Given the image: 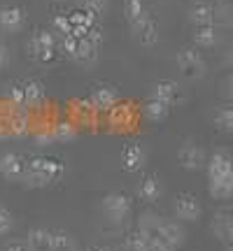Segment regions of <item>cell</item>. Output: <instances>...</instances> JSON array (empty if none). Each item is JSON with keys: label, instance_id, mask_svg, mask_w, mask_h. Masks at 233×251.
<instances>
[{"label": "cell", "instance_id": "6da1fadb", "mask_svg": "<svg viewBox=\"0 0 233 251\" xmlns=\"http://www.w3.org/2000/svg\"><path fill=\"white\" fill-rule=\"evenodd\" d=\"M207 191L215 200H229L233 196V158L229 151H215L207 161Z\"/></svg>", "mask_w": 233, "mask_h": 251}, {"label": "cell", "instance_id": "7a4b0ae2", "mask_svg": "<svg viewBox=\"0 0 233 251\" xmlns=\"http://www.w3.org/2000/svg\"><path fill=\"white\" fill-rule=\"evenodd\" d=\"M63 177V163L56 158H35L26 163L24 181L28 186H49L52 181Z\"/></svg>", "mask_w": 233, "mask_h": 251}, {"label": "cell", "instance_id": "3957f363", "mask_svg": "<svg viewBox=\"0 0 233 251\" xmlns=\"http://www.w3.org/2000/svg\"><path fill=\"white\" fill-rule=\"evenodd\" d=\"M177 68L182 70V75H184L187 79H203V77H205V70H207L201 51L189 49V47H184V49L177 51Z\"/></svg>", "mask_w": 233, "mask_h": 251}, {"label": "cell", "instance_id": "277c9868", "mask_svg": "<svg viewBox=\"0 0 233 251\" xmlns=\"http://www.w3.org/2000/svg\"><path fill=\"white\" fill-rule=\"evenodd\" d=\"M131 212V198L126 196V193H108V196L103 198V214L108 216L110 221H124L126 214Z\"/></svg>", "mask_w": 233, "mask_h": 251}, {"label": "cell", "instance_id": "5b68a950", "mask_svg": "<svg viewBox=\"0 0 233 251\" xmlns=\"http://www.w3.org/2000/svg\"><path fill=\"white\" fill-rule=\"evenodd\" d=\"M203 214V207L198 202L196 196H191V193H179L175 198V216L182 219V221H187V224H194L198 221Z\"/></svg>", "mask_w": 233, "mask_h": 251}, {"label": "cell", "instance_id": "8992f818", "mask_svg": "<svg viewBox=\"0 0 233 251\" xmlns=\"http://www.w3.org/2000/svg\"><path fill=\"white\" fill-rule=\"evenodd\" d=\"M177 163L184 170H201L205 165V151L196 142H184L177 149Z\"/></svg>", "mask_w": 233, "mask_h": 251}, {"label": "cell", "instance_id": "52a82bcc", "mask_svg": "<svg viewBox=\"0 0 233 251\" xmlns=\"http://www.w3.org/2000/svg\"><path fill=\"white\" fill-rule=\"evenodd\" d=\"M0 172L2 177L9 181H24V175H26V163L24 158L14 151H7L0 156Z\"/></svg>", "mask_w": 233, "mask_h": 251}, {"label": "cell", "instance_id": "ba28073f", "mask_svg": "<svg viewBox=\"0 0 233 251\" xmlns=\"http://www.w3.org/2000/svg\"><path fill=\"white\" fill-rule=\"evenodd\" d=\"M212 235L219 242L233 240V209L224 207V209H217L212 214Z\"/></svg>", "mask_w": 233, "mask_h": 251}, {"label": "cell", "instance_id": "9c48e42d", "mask_svg": "<svg viewBox=\"0 0 233 251\" xmlns=\"http://www.w3.org/2000/svg\"><path fill=\"white\" fill-rule=\"evenodd\" d=\"M145 161H147V151L143 144L131 142L121 149V165L126 172H138L145 165Z\"/></svg>", "mask_w": 233, "mask_h": 251}, {"label": "cell", "instance_id": "30bf717a", "mask_svg": "<svg viewBox=\"0 0 233 251\" xmlns=\"http://www.w3.org/2000/svg\"><path fill=\"white\" fill-rule=\"evenodd\" d=\"M131 30H133V37L143 47H154L159 42V26H156V21L152 17H147L140 24L131 26Z\"/></svg>", "mask_w": 233, "mask_h": 251}, {"label": "cell", "instance_id": "8fae6325", "mask_svg": "<svg viewBox=\"0 0 233 251\" xmlns=\"http://www.w3.org/2000/svg\"><path fill=\"white\" fill-rule=\"evenodd\" d=\"M154 98L161 100V102H166L168 107H173V105L182 102V91H179V86L175 84V81L161 79V81H156V84H154Z\"/></svg>", "mask_w": 233, "mask_h": 251}, {"label": "cell", "instance_id": "7c38bea8", "mask_svg": "<svg viewBox=\"0 0 233 251\" xmlns=\"http://www.w3.org/2000/svg\"><path fill=\"white\" fill-rule=\"evenodd\" d=\"M184 228L177 224V221H171V219H163L161 221V228H159V235L154 240H161V242L171 244V247H179L184 242Z\"/></svg>", "mask_w": 233, "mask_h": 251}, {"label": "cell", "instance_id": "4fadbf2b", "mask_svg": "<svg viewBox=\"0 0 233 251\" xmlns=\"http://www.w3.org/2000/svg\"><path fill=\"white\" fill-rule=\"evenodd\" d=\"M24 24H26V14H24L21 7L9 5V7L0 9V26L5 28L7 33H19L24 28Z\"/></svg>", "mask_w": 233, "mask_h": 251}, {"label": "cell", "instance_id": "5bb4252c", "mask_svg": "<svg viewBox=\"0 0 233 251\" xmlns=\"http://www.w3.org/2000/svg\"><path fill=\"white\" fill-rule=\"evenodd\" d=\"M26 249L28 251H54L52 230H47V228H30L26 235Z\"/></svg>", "mask_w": 233, "mask_h": 251}, {"label": "cell", "instance_id": "9a60e30c", "mask_svg": "<svg viewBox=\"0 0 233 251\" xmlns=\"http://www.w3.org/2000/svg\"><path fill=\"white\" fill-rule=\"evenodd\" d=\"M7 133L9 137H26L30 133V119L24 109H14V112H9L7 117Z\"/></svg>", "mask_w": 233, "mask_h": 251}, {"label": "cell", "instance_id": "2e32d148", "mask_svg": "<svg viewBox=\"0 0 233 251\" xmlns=\"http://www.w3.org/2000/svg\"><path fill=\"white\" fill-rule=\"evenodd\" d=\"M116 105V91L110 86H100L91 96V109L93 112H110Z\"/></svg>", "mask_w": 233, "mask_h": 251}, {"label": "cell", "instance_id": "e0dca14e", "mask_svg": "<svg viewBox=\"0 0 233 251\" xmlns=\"http://www.w3.org/2000/svg\"><path fill=\"white\" fill-rule=\"evenodd\" d=\"M189 21L194 26H210L212 24V5L205 0H198L189 7Z\"/></svg>", "mask_w": 233, "mask_h": 251}, {"label": "cell", "instance_id": "ac0fdd59", "mask_svg": "<svg viewBox=\"0 0 233 251\" xmlns=\"http://www.w3.org/2000/svg\"><path fill=\"white\" fill-rule=\"evenodd\" d=\"M72 58H77L82 65H93L96 58H98V45H93L87 35L80 37V45H77V49H75Z\"/></svg>", "mask_w": 233, "mask_h": 251}, {"label": "cell", "instance_id": "d6986e66", "mask_svg": "<svg viewBox=\"0 0 233 251\" xmlns=\"http://www.w3.org/2000/svg\"><path fill=\"white\" fill-rule=\"evenodd\" d=\"M138 196H140V200H145V202H156V200L161 198V181L156 179L154 175L145 177V179L140 181V186H138Z\"/></svg>", "mask_w": 233, "mask_h": 251}, {"label": "cell", "instance_id": "ffe728a7", "mask_svg": "<svg viewBox=\"0 0 233 251\" xmlns=\"http://www.w3.org/2000/svg\"><path fill=\"white\" fill-rule=\"evenodd\" d=\"M124 17L131 26H135V24H140L143 19L149 17V12H147L143 0H124Z\"/></svg>", "mask_w": 233, "mask_h": 251}, {"label": "cell", "instance_id": "44dd1931", "mask_svg": "<svg viewBox=\"0 0 233 251\" xmlns=\"http://www.w3.org/2000/svg\"><path fill=\"white\" fill-rule=\"evenodd\" d=\"M212 26L229 28L233 26V2H217L212 5Z\"/></svg>", "mask_w": 233, "mask_h": 251}, {"label": "cell", "instance_id": "7402d4cb", "mask_svg": "<svg viewBox=\"0 0 233 251\" xmlns=\"http://www.w3.org/2000/svg\"><path fill=\"white\" fill-rule=\"evenodd\" d=\"M161 221H163V219L159 214H154V212H145V214H140V219H138V230L154 240V237L159 235Z\"/></svg>", "mask_w": 233, "mask_h": 251}, {"label": "cell", "instance_id": "603a6c76", "mask_svg": "<svg viewBox=\"0 0 233 251\" xmlns=\"http://www.w3.org/2000/svg\"><path fill=\"white\" fill-rule=\"evenodd\" d=\"M110 124L115 128H128L133 124V109H131V105H115L110 109Z\"/></svg>", "mask_w": 233, "mask_h": 251}, {"label": "cell", "instance_id": "cb8c5ba5", "mask_svg": "<svg viewBox=\"0 0 233 251\" xmlns=\"http://www.w3.org/2000/svg\"><path fill=\"white\" fill-rule=\"evenodd\" d=\"M168 112H171V107L156 98L147 100L143 105V114H145V119H149V121H163V119L168 117Z\"/></svg>", "mask_w": 233, "mask_h": 251}, {"label": "cell", "instance_id": "d4e9b609", "mask_svg": "<svg viewBox=\"0 0 233 251\" xmlns=\"http://www.w3.org/2000/svg\"><path fill=\"white\" fill-rule=\"evenodd\" d=\"M45 100V89L37 81H26L24 84V107H37Z\"/></svg>", "mask_w": 233, "mask_h": 251}, {"label": "cell", "instance_id": "484cf974", "mask_svg": "<svg viewBox=\"0 0 233 251\" xmlns=\"http://www.w3.org/2000/svg\"><path fill=\"white\" fill-rule=\"evenodd\" d=\"M217 40H219V35H217V28L212 24L210 26H196V30H194V42L198 47H203V49L215 47Z\"/></svg>", "mask_w": 233, "mask_h": 251}, {"label": "cell", "instance_id": "4316f807", "mask_svg": "<svg viewBox=\"0 0 233 251\" xmlns=\"http://www.w3.org/2000/svg\"><path fill=\"white\" fill-rule=\"evenodd\" d=\"M215 126L222 133H233V107L231 105H222L215 112Z\"/></svg>", "mask_w": 233, "mask_h": 251}, {"label": "cell", "instance_id": "83f0119b", "mask_svg": "<svg viewBox=\"0 0 233 251\" xmlns=\"http://www.w3.org/2000/svg\"><path fill=\"white\" fill-rule=\"evenodd\" d=\"M126 251H149V244H152V237H147L140 230H133V233L126 235Z\"/></svg>", "mask_w": 233, "mask_h": 251}, {"label": "cell", "instance_id": "f1b7e54d", "mask_svg": "<svg viewBox=\"0 0 233 251\" xmlns=\"http://www.w3.org/2000/svg\"><path fill=\"white\" fill-rule=\"evenodd\" d=\"M77 135V126L70 121H56L54 124V142H70Z\"/></svg>", "mask_w": 233, "mask_h": 251}, {"label": "cell", "instance_id": "f546056e", "mask_svg": "<svg viewBox=\"0 0 233 251\" xmlns=\"http://www.w3.org/2000/svg\"><path fill=\"white\" fill-rule=\"evenodd\" d=\"M52 244H54V251H77V244L72 240V235H68L65 230L52 233Z\"/></svg>", "mask_w": 233, "mask_h": 251}, {"label": "cell", "instance_id": "4dcf8cb0", "mask_svg": "<svg viewBox=\"0 0 233 251\" xmlns=\"http://www.w3.org/2000/svg\"><path fill=\"white\" fill-rule=\"evenodd\" d=\"M33 142L37 147H47V144L54 142V126L49 124H40L35 126V130H33Z\"/></svg>", "mask_w": 233, "mask_h": 251}, {"label": "cell", "instance_id": "1f68e13d", "mask_svg": "<svg viewBox=\"0 0 233 251\" xmlns=\"http://www.w3.org/2000/svg\"><path fill=\"white\" fill-rule=\"evenodd\" d=\"M7 98L14 107H21L24 105V84H12L7 89Z\"/></svg>", "mask_w": 233, "mask_h": 251}, {"label": "cell", "instance_id": "d6a6232c", "mask_svg": "<svg viewBox=\"0 0 233 251\" xmlns=\"http://www.w3.org/2000/svg\"><path fill=\"white\" fill-rule=\"evenodd\" d=\"M12 226H14V219L9 214V209H5V207L0 205V237L7 235L12 230Z\"/></svg>", "mask_w": 233, "mask_h": 251}, {"label": "cell", "instance_id": "836d02e7", "mask_svg": "<svg viewBox=\"0 0 233 251\" xmlns=\"http://www.w3.org/2000/svg\"><path fill=\"white\" fill-rule=\"evenodd\" d=\"M82 5L87 7L89 14H103L108 9V0H82Z\"/></svg>", "mask_w": 233, "mask_h": 251}, {"label": "cell", "instance_id": "e575fe53", "mask_svg": "<svg viewBox=\"0 0 233 251\" xmlns=\"http://www.w3.org/2000/svg\"><path fill=\"white\" fill-rule=\"evenodd\" d=\"M52 24H54V28L56 30H58V33H63V35H65V33H70V19L68 17H61V14H58V17H54V21H52Z\"/></svg>", "mask_w": 233, "mask_h": 251}, {"label": "cell", "instance_id": "d590c367", "mask_svg": "<svg viewBox=\"0 0 233 251\" xmlns=\"http://www.w3.org/2000/svg\"><path fill=\"white\" fill-rule=\"evenodd\" d=\"M149 251H175V247L161 242V240H152V244H149Z\"/></svg>", "mask_w": 233, "mask_h": 251}, {"label": "cell", "instance_id": "8d00e7d4", "mask_svg": "<svg viewBox=\"0 0 233 251\" xmlns=\"http://www.w3.org/2000/svg\"><path fill=\"white\" fill-rule=\"evenodd\" d=\"M7 63H9V51H7V47L0 45V70H2V68H5Z\"/></svg>", "mask_w": 233, "mask_h": 251}, {"label": "cell", "instance_id": "74e56055", "mask_svg": "<svg viewBox=\"0 0 233 251\" xmlns=\"http://www.w3.org/2000/svg\"><path fill=\"white\" fill-rule=\"evenodd\" d=\"M2 137H9V133H7V119L5 117H0V140Z\"/></svg>", "mask_w": 233, "mask_h": 251}, {"label": "cell", "instance_id": "f35d334b", "mask_svg": "<svg viewBox=\"0 0 233 251\" xmlns=\"http://www.w3.org/2000/svg\"><path fill=\"white\" fill-rule=\"evenodd\" d=\"M5 251H26V249H24L19 242H9L7 247H5Z\"/></svg>", "mask_w": 233, "mask_h": 251}, {"label": "cell", "instance_id": "ab89813d", "mask_svg": "<svg viewBox=\"0 0 233 251\" xmlns=\"http://www.w3.org/2000/svg\"><path fill=\"white\" fill-rule=\"evenodd\" d=\"M224 251H233V240H229V242H224Z\"/></svg>", "mask_w": 233, "mask_h": 251}, {"label": "cell", "instance_id": "60d3db41", "mask_svg": "<svg viewBox=\"0 0 233 251\" xmlns=\"http://www.w3.org/2000/svg\"><path fill=\"white\" fill-rule=\"evenodd\" d=\"M229 61L233 63V47H231V51H229Z\"/></svg>", "mask_w": 233, "mask_h": 251}, {"label": "cell", "instance_id": "b9f144b4", "mask_svg": "<svg viewBox=\"0 0 233 251\" xmlns=\"http://www.w3.org/2000/svg\"><path fill=\"white\" fill-rule=\"evenodd\" d=\"M89 251H103V249H89Z\"/></svg>", "mask_w": 233, "mask_h": 251}]
</instances>
